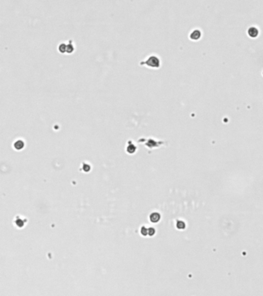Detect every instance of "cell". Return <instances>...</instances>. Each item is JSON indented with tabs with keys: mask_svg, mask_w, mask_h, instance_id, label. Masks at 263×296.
<instances>
[{
	"mask_svg": "<svg viewBox=\"0 0 263 296\" xmlns=\"http://www.w3.org/2000/svg\"><path fill=\"white\" fill-rule=\"evenodd\" d=\"M150 220L153 223H157L160 220V214H157V213H153L150 216Z\"/></svg>",
	"mask_w": 263,
	"mask_h": 296,
	"instance_id": "7a4b0ae2",
	"label": "cell"
},
{
	"mask_svg": "<svg viewBox=\"0 0 263 296\" xmlns=\"http://www.w3.org/2000/svg\"><path fill=\"white\" fill-rule=\"evenodd\" d=\"M67 44L65 43H61V44L59 46V51L60 53H67Z\"/></svg>",
	"mask_w": 263,
	"mask_h": 296,
	"instance_id": "277c9868",
	"label": "cell"
},
{
	"mask_svg": "<svg viewBox=\"0 0 263 296\" xmlns=\"http://www.w3.org/2000/svg\"><path fill=\"white\" fill-rule=\"evenodd\" d=\"M141 234H143V235H144V236L147 235V234H148V230H147L145 228L143 227L142 229H141Z\"/></svg>",
	"mask_w": 263,
	"mask_h": 296,
	"instance_id": "8992f818",
	"label": "cell"
},
{
	"mask_svg": "<svg viewBox=\"0 0 263 296\" xmlns=\"http://www.w3.org/2000/svg\"><path fill=\"white\" fill-rule=\"evenodd\" d=\"M155 233V230H154V228H149V230H148V234L149 235H153V234H154Z\"/></svg>",
	"mask_w": 263,
	"mask_h": 296,
	"instance_id": "52a82bcc",
	"label": "cell"
},
{
	"mask_svg": "<svg viewBox=\"0 0 263 296\" xmlns=\"http://www.w3.org/2000/svg\"><path fill=\"white\" fill-rule=\"evenodd\" d=\"M23 146H24V143L22 141V140L16 141V142L15 143V144H14V147H16V149H17V150L22 149V148L23 147Z\"/></svg>",
	"mask_w": 263,
	"mask_h": 296,
	"instance_id": "3957f363",
	"label": "cell"
},
{
	"mask_svg": "<svg viewBox=\"0 0 263 296\" xmlns=\"http://www.w3.org/2000/svg\"><path fill=\"white\" fill-rule=\"evenodd\" d=\"M74 51V46L73 43H68L67 46V53H72Z\"/></svg>",
	"mask_w": 263,
	"mask_h": 296,
	"instance_id": "5b68a950",
	"label": "cell"
},
{
	"mask_svg": "<svg viewBox=\"0 0 263 296\" xmlns=\"http://www.w3.org/2000/svg\"><path fill=\"white\" fill-rule=\"evenodd\" d=\"M140 64L142 66H147L150 68L155 69L160 66V59L156 56H150L147 58V59L141 61Z\"/></svg>",
	"mask_w": 263,
	"mask_h": 296,
	"instance_id": "6da1fadb",
	"label": "cell"
}]
</instances>
